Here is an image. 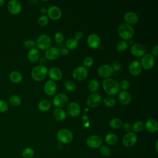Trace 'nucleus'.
I'll list each match as a JSON object with an SVG mask.
<instances>
[{
	"label": "nucleus",
	"mask_w": 158,
	"mask_h": 158,
	"mask_svg": "<svg viewBox=\"0 0 158 158\" xmlns=\"http://www.w3.org/2000/svg\"><path fill=\"white\" fill-rule=\"evenodd\" d=\"M104 90L110 95L116 94L120 89V85L117 80L112 78H107L102 81Z\"/></svg>",
	"instance_id": "nucleus-1"
},
{
	"label": "nucleus",
	"mask_w": 158,
	"mask_h": 158,
	"mask_svg": "<svg viewBox=\"0 0 158 158\" xmlns=\"http://www.w3.org/2000/svg\"><path fill=\"white\" fill-rule=\"evenodd\" d=\"M118 33L123 40H130L133 36L134 28L131 25L127 23H123L119 25Z\"/></svg>",
	"instance_id": "nucleus-2"
},
{
	"label": "nucleus",
	"mask_w": 158,
	"mask_h": 158,
	"mask_svg": "<svg viewBox=\"0 0 158 158\" xmlns=\"http://www.w3.org/2000/svg\"><path fill=\"white\" fill-rule=\"evenodd\" d=\"M48 73V69L44 65H36L31 70V77L36 81L42 80Z\"/></svg>",
	"instance_id": "nucleus-3"
},
{
	"label": "nucleus",
	"mask_w": 158,
	"mask_h": 158,
	"mask_svg": "<svg viewBox=\"0 0 158 158\" xmlns=\"http://www.w3.org/2000/svg\"><path fill=\"white\" fill-rule=\"evenodd\" d=\"M73 137L72 133L66 128H62L57 133V138L62 143H70L73 139Z\"/></svg>",
	"instance_id": "nucleus-4"
},
{
	"label": "nucleus",
	"mask_w": 158,
	"mask_h": 158,
	"mask_svg": "<svg viewBox=\"0 0 158 158\" xmlns=\"http://www.w3.org/2000/svg\"><path fill=\"white\" fill-rule=\"evenodd\" d=\"M51 44V39L49 35L46 34L41 35L36 40V45L40 49H47Z\"/></svg>",
	"instance_id": "nucleus-5"
},
{
	"label": "nucleus",
	"mask_w": 158,
	"mask_h": 158,
	"mask_svg": "<svg viewBox=\"0 0 158 158\" xmlns=\"http://www.w3.org/2000/svg\"><path fill=\"white\" fill-rule=\"evenodd\" d=\"M88 74V70L84 65L78 66L76 67L72 72L73 77L77 80H85Z\"/></svg>",
	"instance_id": "nucleus-6"
},
{
	"label": "nucleus",
	"mask_w": 158,
	"mask_h": 158,
	"mask_svg": "<svg viewBox=\"0 0 158 158\" xmlns=\"http://www.w3.org/2000/svg\"><path fill=\"white\" fill-rule=\"evenodd\" d=\"M155 59L152 54H144L141 59V65L146 70L151 69L154 65Z\"/></svg>",
	"instance_id": "nucleus-7"
},
{
	"label": "nucleus",
	"mask_w": 158,
	"mask_h": 158,
	"mask_svg": "<svg viewBox=\"0 0 158 158\" xmlns=\"http://www.w3.org/2000/svg\"><path fill=\"white\" fill-rule=\"evenodd\" d=\"M137 141L136 135L133 132L127 133L122 138V143L126 147L133 146Z\"/></svg>",
	"instance_id": "nucleus-8"
},
{
	"label": "nucleus",
	"mask_w": 158,
	"mask_h": 158,
	"mask_svg": "<svg viewBox=\"0 0 158 158\" xmlns=\"http://www.w3.org/2000/svg\"><path fill=\"white\" fill-rule=\"evenodd\" d=\"M7 10L12 15H17L21 12L22 5L17 0H11L8 2Z\"/></svg>",
	"instance_id": "nucleus-9"
},
{
	"label": "nucleus",
	"mask_w": 158,
	"mask_h": 158,
	"mask_svg": "<svg viewBox=\"0 0 158 158\" xmlns=\"http://www.w3.org/2000/svg\"><path fill=\"white\" fill-rule=\"evenodd\" d=\"M114 73V70L111 65L108 64L101 65L98 69V75L103 78H109Z\"/></svg>",
	"instance_id": "nucleus-10"
},
{
	"label": "nucleus",
	"mask_w": 158,
	"mask_h": 158,
	"mask_svg": "<svg viewBox=\"0 0 158 158\" xmlns=\"http://www.w3.org/2000/svg\"><path fill=\"white\" fill-rule=\"evenodd\" d=\"M101 96L97 93H93L90 94L86 99V103L90 107L98 106L101 104Z\"/></svg>",
	"instance_id": "nucleus-11"
},
{
	"label": "nucleus",
	"mask_w": 158,
	"mask_h": 158,
	"mask_svg": "<svg viewBox=\"0 0 158 158\" xmlns=\"http://www.w3.org/2000/svg\"><path fill=\"white\" fill-rule=\"evenodd\" d=\"M102 143V138L98 135L89 136L86 139L87 145L91 148H99Z\"/></svg>",
	"instance_id": "nucleus-12"
},
{
	"label": "nucleus",
	"mask_w": 158,
	"mask_h": 158,
	"mask_svg": "<svg viewBox=\"0 0 158 158\" xmlns=\"http://www.w3.org/2000/svg\"><path fill=\"white\" fill-rule=\"evenodd\" d=\"M53 104L56 107H62L68 102V97L64 93H58L53 98Z\"/></svg>",
	"instance_id": "nucleus-13"
},
{
	"label": "nucleus",
	"mask_w": 158,
	"mask_h": 158,
	"mask_svg": "<svg viewBox=\"0 0 158 158\" xmlns=\"http://www.w3.org/2000/svg\"><path fill=\"white\" fill-rule=\"evenodd\" d=\"M130 51L135 56H141L145 54L146 48L145 46L141 43H135L131 46Z\"/></svg>",
	"instance_id": "nucleus-14"
},
{
	"label": "nucleus",
	"mask_w": 158,
	"mask_h": 158,
	"mask_svg": "<svg viewBox=\"0 0 158 158\" xmlns=\"http://www.w3.org/2000/svg\"><path fill=\"white\" fill-rule=\"evenodd\" d=\"M47 14L51 19L53 20H57L60 17L62 12L58 6L53 5L50 6L48 9H47Z\"/></svg>",
	"instance_id": "nucleus-15"
},
{
	"label": "nucleus",
	"mask_w": 158,
	"mask_h": 158,
	"mask_svg": "<svg viewBox=\"0 0 158 158\" xmlns=\"http://www.w3.org/2000/svg\"><path fill=\"white\" fill-rule=\"evenodd\" d=\"M87 43L92 48H97L100 46L101 44V40L99 36L95 34L92 33L90 34L87 38Z\"/></svg>",
	"instance_id": "nucleus-16"
},
{
	"label": "nucleus",
	"mask_w": 158,
	"mask_h": 158,
	"mask_svg": "<svg viewBox=\"0 0 158 158\" xmlns=\"http://www.w3.org/2000/svg\"><path fill=\"white\" fill-rule=\"evenodd\" d=\"M56 89L57 85L54 81L52 80H49L45 83L44 86V90L48 95L52 96L56 92Z\"/></svg>",
	"instance_id": "nucleus-17"
},
{
	"label": "nucleus",
	"mask_w": 158,
	"mask_h": 158,
	"mask_svg": "<svg viewBox=\"0 0 158 158\" xmlns=\"http://www.w3.org/2000/svg\"><path fill=\"white\" fill-rule=\"evenodd\" d=\"M67 110L68 113L71 116H73V117H75L79 115L81 111V109L79 104L76 102H70L67 106Z\"/></svg>",
	"instance_id": "nucleus-18"
},
{
	"label": "nucleus",
	"mask_w": 158,
	"mask_h": 158,
	"mask_svg": "<svg viewBox=\"0 0 158 158\" xmlns=\"http://www.w3.org/2000/svg\"><path fill=\"white\" fill-rule=\"evenodd\" d=\"M141 70L142 67L138 60H133L129 65V71L133 75H138L141 72Z\"/></svg>",
	"instance_id": "nucleus-19"
},
{
	"label": "nucleus",
	"mask_w": 158,
	"mask_h": 158,
	"mask_svg": "<svg viewBox=\"0 0 158 158\" xmlns=\"http://www.w3.org/2000/svg\"><path fill=\"white\" fill-rule=\"evenodd\" d=\"M59 49L56 47H51L46 50L45 56L49 60H54L59 56Z\"/></svg>",
	"instance_id": "nucleus-20"
},
{
	"label": "nucleus",
	"mask_w": 158,
	"mask_h": 158,
	"mask_svg": "<svg viewBox=\"0 0 158 158\" xmlns=\"http://www.w3.org/2000/svg\"><path fill=\"white\" fill-rule=\"evenodd\" d=\"M49 77L52 80H59L62 77V73L60 69L56 67H52L48 71Z\"/></svg>",
	"instance_id": "nucleus-21"
},
{
	"label": "nucleus",
	"mask_w": 158,
	"mask_h": 158,
	"mask_svg": "<svg viewBox=\"0 0 158 158\" xmlns=\"http://www.w3.org/2000/svg\"><path fill=\"white\" fill-rule=\"evenodd\" d=\"M146 130L150 132H155L158 129V123L154 118H148L145 122Z\"/></svg>",
	"instance_id": "nucleus-22"
},
{
	"label": "nucleus",
	"mask_w": 158,
	"mask_h": 158,
	"mask_svg": "<svg viewBox=\"0 0 158 158\" xmlns=\"http://www.w3.org/2000/svg\"><path fill=\"white\" fill-rule=\"evenodd\" d=\"M124 19L128 24H134L138 22V17L136 13L132 11H128L124 15Z\"/></svg>",
	"instance_id": "nucleus-23"
},
{
	"label": "nucleus",
	"mask_w": 158,
	"mask_h": 158,
	"mask_svg": "<svg viewBox=\"0 0 158 158\" xmlns=\"http://www.w3.org/2000/svg\"><path fill=\"white\" fill-rule=\"evenodd\" d=\"M118 98L122 104H128L131 101V95L127 91L122 90L119 92Z\"/></svg>",
	"instance_id": "nucleus-24"
},
{
	"label": "nucleus",
	"mask_w": 158,
	"mask_h": 158,
	"mask_svg": "<svg viewBox=\"0 0 158 158\" xmlns=\"http://www.w3.org/2000/svg\"><path fill=\"white\" fill-rule=\"evenodd\" d=\"M40 55V51L37 48H33L30 49L28 51V54H27V57L30 61L34 62L37 61L39 59Z\"/></svg>",
	"instance_id": "nucleus-25"
},
{
	"label": "nucleus",
	"mask_w": 158,
	"mask_h": 158,
	"mask_svg": "<svg viewBox=\"0 0 158 158\" xmlns=\"http://www.w3.org/2000/svg\"><path fill=\"white\" fill-rule=\"evenodd\" d=\"M10 80L14 83H18L22 80V75L18 71H13L9 75Z\"/></svg>",
	"instance_id": "nucleus-26"
},
{
	"label": "nucleus",
	"mask_w": 158,
	"mask_h": 158,
	"mask_svg": "<svg viewBox=\"0 0 158 158\" xmlns=\"http://www.w3.org/2000/svg\"><path fill=\"white\" fill-rule=\"evenodd\" d=\"M53 115L56 119L58 120H62L65 119L66 117V113L62 109L57 108L53 110Z\"/></svg>",
	"instance_id": "nucleus-27"
},
{
	"label": "nucleus",
	"mask_w": 158,
	"mask_h": 158,
	"mask_svg": "<svg viewBox=\"0 0 158 158\" xmlns=\"http://www.w3.org/2000/svg\"><path fill=\"white\" fill-rule=\"evenodd\" d=\"M105 140L106 143L109 145H114L117 143L118 141V138L116 136V135L110 133L107 134L105 137Z\"/></svg>",
	"instance_id": "nucleus-28"
},
{
	"label": "nucleus",
	"mask_w": 158,
	"mask_h": 158,
	"mask_svg": "<svg viewBox=\"0 0 158 158\" xmlns=\"http://www.w3.org/2000/svg\"><path fill=\"white\" fill-rule=\"evenodd\" d=\"M51 107V103L48 100L43 99L39 102L38 104V107L40 110L42 111H46L48 110Z\"/></svg>",
	"instance_id": "nucleus-29"
},
{
	"label": "nucleus",
	"mask_w": 158,
	"mask_h": 158,
	"mask_svg": "<svg viewBox=\"0 0 158 158\" xmlns=\"http://www.w3.org/2000/svg\"><path fill=\"white\" fill-rule=\"evenodd\" d=\"M65 46L67 49H74L78 46V41L75 38H70L66 41Z\"/></svg>",
	"instance_id": "nucleus-30"
},
{
	"label": "nucleus",
	"mask_w": 158,
	"mask_h": 158,
	"mask_svg": "<svg viewBox=\"0 0 158 158\" xmlns=\"http://www.w3.org/2000/svg\"><path fill=\"white\" fill-rule=\"evenodd\" d=\"M99 87V83L97 79H91L88 83V88L91 91H96Z\"/></svg>",
	"instance_id": "nucleus-31"
},
{
	"label": "nucleus",
	"mask_w": 158,
	"mask_h": 158,
	"mask_svg": "<svg viewBox=\"0 0 158 158\" xmlns=\"http://www.w3.org/2000/svg\"><path fill=\"white\" fill-rule=\"evenodd\" d=\"M122 125V121L119 118H114L109 122V125L113 128H119Z\"/></svg>",
	"instance_id": "nucleus-32"
},
{
	"label": "nucleus",
	"mask_w": 158,
	"mask_h": 158,
	"mask_svg": "<svg viewBox=\"0 0 158 158\" xmlns=\"http://www.w3.org/2000/svg\"><path fill=\"white\" fill-rule=\"evenodd\" d=\"M9 102L13 106H19L22 102L20 98L17 95H12L9 98Z\"/></svg>",
	"instance_id": "nucleus-33"
},
{
	"label": "nucleus",
	"mask_w": 158,
	"mask_h": 158,
	"mask_svg": "<svg viewBox=\"0 0 158 158\" xmlns=\"http://www.w3.org/2000/svg\"><path fill=\"white\" fill-rule=\"evenodd\" d=\"M128 48V43L125 40H120L116 44V48L118 51H125Z\"/></svg>",
	"instance_id": "nucleus-34"
},
{
	"label": "nucleus",
	"mask_w": 158,
	"mask_h": 158,
	"mask_svg": "<svg viewBox=\"0 0 158 158\" xmlns=\"http://www.w3.org/2000/svg\"><path fill=\"white\" fill-rule=\"evenodd\" d=\"M103 102L106 106L108 107H112L115 104L116 101L114 97L111 96H107L104 98Z\"/></svg>",
	"instance_id": "nucleus-35"
},
{
	"label": "nucleus",
	"mask_w": 158,
	"mask_h": 158,
	"mask_svg": "<svg viewBox=\"0 0 158 158\" xmlns=\"http://www.w3.org/2000/svg\"><path fill=\"white\" fill-rule=\"evenodd\" d=\"M143 127H144L143 122L141 120H137L134 122L132 127V129L135 132H139L143 129Z\"/></svg>",
	"instance_id": "nucleus-36"
},
{
	"label": "nucleus",
	"mask_w": 158,
	"mask_h": 158,
	"mask_svg": "<svg viewBox=\"0 0 158 158\" xmlns=\"http://www.w3.org/2000/svg\"><path fill=\"white\" fill-rule=\"evenodd\" d=\"M65 88L70 91H73L76 89V85L75 83L72 80H67L64 83Z\"/></svg>",
	"instance_id": "nucleus-37"
},
{
	"label": "nucleus",
	"mask_w": 158,
	"mask_h": 158,
	"mask_svg": "<svg viewBox=\"0 0 158 158\" xmlns=\"http://www.w3.org/2000/svg\"><path fill=\"white\" fill-rule=\"evenodd\" d=\"M34 155V151L31 148H27L22 151V156L24 158H31Z\"/></svg>",
	"instance_id": "nucleus-38"
},
{
	"label": "nucleus",
	"mask_w": 158,
	"mask_h": 158,
	"mask_svg": "<svg viewBox=\"0 0 158 158\" xmlns=\"http://www.w3.org/2000/svg\"><path fill=\"white\" fill-rule=\"evenodd\" d=\"M48 17L45 15H42L40 16V17L38 19V23L41 26H45L48 23Z\"/></svg>",
	"instance_id": "nucleus-39"
},
{
	"label": "nucleus",
	"mask_w": 158,
	"mask_h": 158,
	"mask_svg": "<svg viewBox=\"0 0 158 158\" xmlns=\"http://www.w3.org/2000/svg\"><path fill=\"white\" fill-rule=\"evenodd\" d=\"M100 152L104 156H109L110 154V149L107 146H102L100 148Z\"/></svg>",
	"instance_id": "nucleus-40"
},
{
	"label": "nucleus",
	"mask_w": 158,
	"mask_h": 158,
	"mask_svg": "<svg viewBox=\"0 0 158 158\" xmlns=\"http://www.w3.org/2000/svg\"><path fill=\"white\" fill-rule=\"evenodd\" d=\"M35 45V42L33 40L27 39L23 41V46L26 48H28V49L33 48Z\"/></svg>",
	"instance_id": "nucleus-41"
},
{
	"label": "nucleus",
	"mask_w": 158,
	"mask_h": 158,
	"mask_svg": "<svg viewBox=\"0 0 158 158\" xmlns=\"http://www.w3.org/2000/svg\"><path fill=\"white\" fill-rule=\"evenodd\" d=\"M94 62V59L92 57H86L83 60V64L85 67H91Z\"/></svg>",
	"instance_id": "nucleus-42"
},
{
	"label": "nucleus",
	"mask_w": 158,
	"mask_h": 158,
	"mask_svg": "<svg viewBox=\"0 0 158 158\" xmlns=\"http://www.w3.org/2000/svg\"><path fill=\"white\" fill-rule=\"evenodd\" d=\"M8 107L7 103L6 101L0 99V112H6L8 110Z\"/></svg>",
	"instance_id": "nucleus-43"
},
{
	"label": "nucleus",
	"mask_w": 158,
	"mask_h": 158,
	"mask_svg": "<svg viewBox=\"0 0 158 158\" xmlns=\"http://www.w3.org/2000/svg\"><path fill=\"white\" fill-rule=\"evenodd\" d=\"M64 36L63 33L60 32V31H58V32L56 33L55 35H54V39L56 40V41L58 43H60L62 42V41L64 40Z\"/></svg>",
	"instance_id": "nucleus-44"
},
{
	"label": "nucleus",
	"mask_w": 158,
	"mask_h": 158,
	"mask_svg": "<svg viewBox=\"0 0 158 158\" xmlns=\"http://www.w3.org/2000/svg\"><path fill=\"white\" fill-rule=\"evenodd\" d=\"M119 85H120V87H121V88L123 89V90H125V91L130 87V82L126 79L122 80L121 82L119 83Z\"/></svg>",
	"instance_id": "nucleus-45"
},
{
	"label": "nucleus",
	"mask_w": 158,
	"mask_h": 158,
	"mask_svg": "<svg viewBox=\"0 0 158 158\" xmlns=\"http://www.w3.org/2000/svg\"><path fill=\"white\" fill-rule=\"evenodd\" d=\"M112 69L114 70V71H116V72H118V71H120L121 68H122V65L120 62H115L113 65H112Z\"/></svg>",
	"instance_id": "nucleus-46"
},
{
	"label": "nucleus",
	"mask_w": 158,
	"mask_h": 158,
	"mask_svg": "<svg viewBox=\"0 0 158 158\" xmlns=\"http://www.w3.org/2000/svg\"><path fill=\"white\" fill-rule=\"evenodd\" d=\"M123 130L127 132V133H128V132H130V130L131 129V125L128 123V122H125L123 124Z\"/></svg>",
	"instance_id": "nucleus-47"
},
{
	"label": "nucleus",
	"mask_w": 158,
	"mask_h": 158,
	"mask_svg": "<svg viewBox=\"0 0 158 158\" xmlns=\"http://www.w3.org/2000/svg\"><path fill=\"white\" fill-rule=\"evenodd\" d=\"M83 37V33L82 31H78L76 32L75 35V39L78 40H80L81 39H82Z\"/></svg>",
	"instance_id": "nucleus-48"
},
{
	"label": "nucleus",
	"mask_w": 158,
	"mask_h": 158,
	"mask_svg": "<svg viewBox=\"0 0 158 158\" xmlns=\"http://www.w3.org/2000/svg\"><path fill=\"white\" fill-rule=\"evenodd\" d=\"M59 53L62 55V56H66L69 53V50L65 48H62L60 51H59Z\"/></svg>",
	"instance_id": "nucleus-49"
},
{
	"label": "nucleus",
	"mask_w": 158,
	"mask_h": 158,
	"mask_svg": "<svg viewBox=\"0 0 158 158\" xmlns=\"http://www.w3.org/2000/svg\"><path fill=\"white\" fill-rule=\"evenodd\" d=\"M157 51H158V46L156 45L152 50V55L154 56H157Z\"/></svg>",
	"instance_id": "nucleus-50"
},
{
	"label": "nucleus",
	"mask_w": 158,
	"mask_h": 158,
	"mask_svg": "<svg viewBox=\"0 0 158 158\" xmlns=\"http://www.w3.org/2000/svg\"><path fill=\"white\" fill-rule=\"evenodd\" d=\"M39 62L41 64V65H44L46 62V58L44 57H41L40 58Z\"/></svg>",
	"instance_id": "nucleus-51"
},
{
	"label": "nucleus",
	"mask_w": 158,
	"mask_h": 158,
	"mask_svg": "<svg viewBox=\"0 0 158 158\" xmlns=\"http://www.w3.org/2000/svg\"><path fill=\"white\" fill-rule=\"evenodd\" d=\"M40 12H41L43 14H44L46 12H47V9H46L45 7H43L41 8Z\"/></svg>",
	"instance_id": "nucleus-52"
},
{
	"label": "nucleus",
	"mask_w": 158,
	"mask_h": 158,
	"mask_svg": "<svg viewBox=\"0 0 158 158\" xmlns=\"http://www.w3.org/2000/svg\"><path fill=\"white\" fill-rule=\"evenodd\" d=\"M4 3H5L4 0H0V7H2L4 5Z\"/></svg>",
	"instance_id": "nucleus-53"
}]
</instances>
